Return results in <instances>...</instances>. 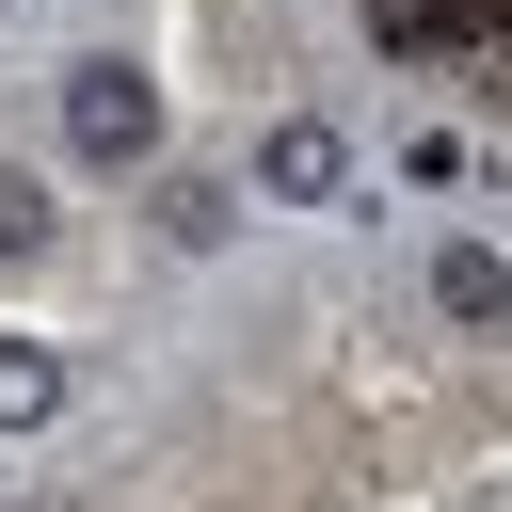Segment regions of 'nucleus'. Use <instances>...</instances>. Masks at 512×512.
<instances>
[{"label": "nucleus", "instance_id": "obj_4", "mask_svg": "<svg viewBox=\"0 0 512 512\" xmlns=\"http://www.w3.org/2000/svg\"><path fill=\"white\" fill-rule=\"evenodd\" d=\"M0 416H48V352H0Z\"/></svg>", "mask_w": 512, "mask_h": 512}, {"label": "nucleus", "instance_id": "obj_3", "mask_svg": "<svg viewBox=\"0 0 512 512\" xmlns=\"http://www.w3.org/2000/svg\"><path fill=\"white\" fill-rule=\"evenodd\" d=\"M0 256H48V192L32 176H0Z\"/></svg>", "mask_w": 512, "mask_h": 512}, {"label": "nucleus", "instance_id": "obj_2", "mask_svg": "<svg viewBox=\"0 0 512 512\" xmlns=\"http://www.w3.org/2000/svg\"><path fill=\"white\" fill-rule=\"evenodd\" d=\"M272 192H336V128H272Z\"/></svg>", "mask_w": 512, "mask_h": 512}, {"label": "nucleus", "instance_id": "obj_1", "mask_svg": "<svg viewBox=\"0 0 512 512\" xmlns=\"http://www.w3.org/2000/svg\"><path fill=\"white\" fill-rule=\"evenodd\" d=\"M64 128H80L96 160H144V144H160V96H144V64H80V80H64Z\"/></svg>", "mask_w": 512, "mask_h": 512}]
</instances>
